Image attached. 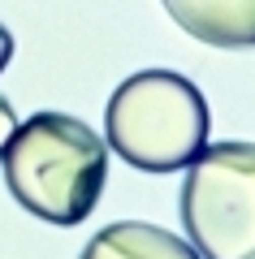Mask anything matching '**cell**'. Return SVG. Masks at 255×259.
<instances>
[{
	"label": "cell",
	"mask_w": 255,
	"mask_h": 259,
	"mask_svg": "<svg viewBox=\"0 0 255 259\" xmlns=\"http://www.w3.org/2000/svg\"><path fill=\"white\" fill-rule=\"evenodd\" d=\"M177 212L199 259H255V143H208L186 164Z\"/></svg>",
	"instance_id": "obj_3"
},
{
	"label": "cell",
	"mask_w": 255,
	"mask_h": 259,
	"mask_svg": "<svg viewBox=\"0 0 255 259\" xmlns=\"http://www.w3.org/2000/svg\"><path fill=\"white\" fill-rule=\"evenodd\" d=\"M0 164L9 194L30 216L82 225L108 182V143L69 112H35L18 121Z\"/></svg>",
	"instance_id": "obj_1"
},
{
	"label": "cell",
	"mask_w": 255,
	"mask_h": 259,
	"mask_svg": "<svg viewBox=\"0 0 255 259\" xmlns=\"http://www.w3.org/2000/svg\"><path fill=\"white\" fill-rule=\"evenodd\" d=\"M13 61V35L5 26H0V74H5V65Z\"/></svg>",
	"instance_id": "obj_7"
},
{
	"label": "cell",
	"mask_w": 255,
	"mask_h": 259,
	"mask_svg": "<svg viewBox=\"0 0 255 259\" xmlns=\"http://www.w3.org/2000/svg\"><path fill=\"white\" fill-rule=\"evenodd\" d=\"M208 100L177 69H138L104 104V143L143 173H177L208 147Z\"/></svg>",
	"instance_id": "obj_2"
},
{
	"label": "cell",
	"mask_w": 255,
	"mask_h": 259,
	"mask_svg": "<svg viewBox=\"0 0 255 259\" xmlns=\"http://www.w3.org/2000/svg\"><path fill=\"white\" fill-rule=\"evenodd\" d=\"M78 259H199V250L173 229L147 221H117L95 233Z\"/></svg>",
	"instance_id": "obj_5"
},
{
	"label": "cell",
	"mask_w": 255,
	"mask_h": 259,
	"mask_svg": "<svg viewBox=\"0 0 255 259\" xmlns=\"http://www.w3.org/2000/svg\"><path fill=\"white\" fill-rule=\"evenodd\" d=\"M164 13L208 48H255V0H160Z\"/></svg>",
	"instance_id": "obj_4"
},
{
	"label": "cell",
	"mask_w": 255,
	"mask_h": 259,
	"mask_svg": "<svg viewBox=\"0 0 255 259\" xmlns=\"http://www.w3.org/2000/svg\"><path fill=\"white\" fill-rule=\"evenodd\" d=\"M13 130H18V112H13V104L0 95V156H5V147H9Z\"/></svg>",
	"instance_id": "obj_6"
}]
</instances>
